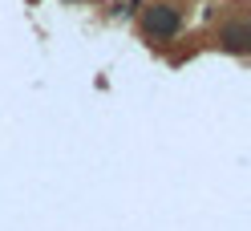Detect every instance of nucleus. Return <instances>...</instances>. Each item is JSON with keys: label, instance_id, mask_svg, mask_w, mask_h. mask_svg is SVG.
<instances>
[{"label": "nucleus", "instance_id": "nucleus-1", "mask_svg": "<svg viewBox=\"0 0 251 231\" xmlns=\"http://www.w3.org/2000/svg\"><path fill=\"white\" fill-rule=\"evenodd\" d=\"M142 25H146V33H150V37L170 41V37H178V28H182V12H178V8H170V4H154L146 17H142Z\"/></svg>", "mask_w": 251, "mask_h": 231}, {"label": "nucleus", "instance_id": "nucleus-2", "mask_svg": "<svg viewBox=\"0 0 251 231\" xmlns=\"http://www.w3.org/2000/svg\"><path fill=\"white\" fill-rule=\"evenodd\" d=\"M223 49L227 53H247L251 49V28L247 25H227L223 28Z\"/></svg>", "mask_w": 251, "mask_h": 231}]
</instances>
